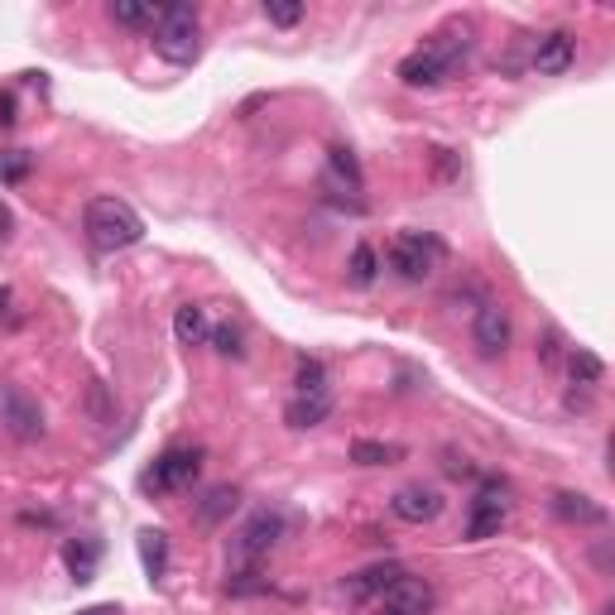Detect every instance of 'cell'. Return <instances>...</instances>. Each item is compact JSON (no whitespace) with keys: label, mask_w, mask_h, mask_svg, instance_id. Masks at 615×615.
Returning <instances> with one entry per match:
<instances>
[{"label":"cell","mask_w":615,"mask_h":615,"mask_svg":"<svg viewBox=\"0 0 615 615\" xmlns=\"http://www.w3.org/2000/svg\"><path fill=\"white\" fill-rule=\"evenodd\" d=\"M466 54H471V34L466 30H442L399 63V83L414 87V91L418 87H442L466 63Z\"/></svg>","instance_id":"cell-1"},{"label":"cell","mask_w":615,"mask_h":615,"mask_svg":"<svg viewBox=\"0 0 615 615\" xmlns=\"http://www.w3.org/2000/svg\"><path fill=\"white\" fill-rule=\"evenodd\" d=\"M83 231H87V241L107 255L130 251V245L145 241V221H140L135 207L121 198H91L83 212Z\"/></svg>","instance_id":"cell-2"},{"label":"cell","mask_w":615,"mask_h":615,"mask_svg":"<svg viewBox=\"0 0 615 615\" xmlns=\"http://www.w3.org/2000/svg\"><path fill=\"white\" fill-rule=\"evenodd\" d=\"M154 54L174 68H188L193 58L202 54V24L193 6H164L160 20H154Z\"/></svg>","instance_id":"cell-3"},{"label":"cell","mask_w":615,"mask_h":615,"mask_svg":"<svg viewBox=\"0 0 615 615\" xmlns=\"http://www.w3.org/2000/svg\"><path fill=\"white\" fill-rule=\"evenodd\" d=\"M438 260H442V241L428 231H399L389 241V270L409 284H424L438 270Z\"/></svg>","instance_id":"cell-4"},{"label":"cell","mask_w":615,"mask_h":615,"mask_svg":"<svg viewBox=\"0 0 615 615\" xmlns=\"http://www.w3.org/2000/svg\"><path fill=\"white\" fill-rule=\"evenodd\" d=\"M279 534H284V519L270 515V509H260V515L245 519V529L231 539V562H235V572L255 568V562L265 558L274 543H279Z\"/></svg>","instance_id":"cell-5"},{"label":"cell","mask_w":615,"mask_h":615,"mask_svg":"<svg viewBox=\"0 0 615 615\" xmlns=\"http://www.w3.org/2000/svg\"><path fill=\"white\" fill-rule=\"evenodd\" d=\"M0 424H6V433L20 442L44 438V409H39V399L24 395L20 385H0Z\"/></svg>","instance_id":"cell-6"},{"label":"cell","mask_w":615,"mask_h":615,"mask_svg":"<svg viewBox=\"0 0 615 615\" xmlns=\"http://www.w3.org/2000/svg\"><path fill=\"white\" fill-rule=\"evenodd\" d=\"M198 471H202V448H168L160 462L150 466L145 481L154 491H183L198 481Z\"/></svg>","instance_id":"cell-7"},{"label":"cell","mask_w":615,"mask_h":615,"mask_svg":"<svg viewBox=\"0 0 615 615\" xmlns=\"http://www.w3.org/2000/svg\"><path fill=\"white\" fill-rule=\"evenodd\" d=\"M381 611H389V615H428L433 611V586H428L424 578L399 572V578L381 592Z\"/></svg>","instance_id":"cell-8"},{"label":"cell","mask_w":615,"mask_h":615,"mask_svg":"<svg viewBox=\"0 0 615 615\" xmlns=\"http://www.w3.org/2000/svg\"><path fill=\"white\" fill-rule=\"evenodd\" d=\"M471 342H476L481 356H505V347H509V312L501 304H481L476 322H471Z\"/></svg>","instance_id":"cell-9"},{"label":"cell","mask_w":615,"mask_h":615,"mask_svg":"<svg viewBox=\"0 0 615 615\" xmlns=\"http://www.w3.org/2000/svg\"><path fill=\"white\" fill-rule=\"evenodd\" d=\"M389 509H395L404 525H433V519L442 515V495L433 486H399Z\"/></svg>","instance_id":"cell-10"},{"label":"cell","mask_w":615,"mask_h":615,"mask_svg":"<svg viewBox=\"0 0 615 615\" xmlns=\"http://www.w3.org/2000/svg\"><path fill=\"white\" fill-rule=\"evenodd\" d=\"M505 525V491L501 486H481V495L471 501L466 515V539H491Z\"/></svg>","instance_id":"cell-11"},{"label":"cell","mask_w":615,"mask_h":615,"mask_svg":"<svg viewBox=\"0 0 615 615\" xmlns=\"http://www.w3.org/2000/svg\"><path fill=\"white\" fill-rule=\"evenodd\" d=\"M572 63H578V39L562 34V30L543 34L539 48H534V73H543V77H562Z\"/></svg>","instance_id":"cell-12"},{"label":"cell","mask_w":615,"mask_h":615,"mask_svg":"<svg viewBox=\"0 0 615 615\" xmlns=\"http://www.w3.org/2000/svg\"><path fill=\"white\" fill-rule=\"evenodd\" d=\"M327 414H332V395H327V389H308V395H298L289 409H284V424L289 428H318Z\"/></svg>","instance_id":"cell-13"},{"label":"cell","mask_w":615,"mask_h":615,"mask_svg":"<svg viewBox=\"0 0 615 615\" xmlns=\"http://www.w3.org/2000/svg\"><path fill=\"white\" fill-rule=\"evenodd\" d=\"M553 515L568 519V525H606V509L592 505L586 495H572V491H558L553 495Z\"/></svg>","instance_id":"cell-14"},{"label":"cell","mask_w":615,"mask_h":615,"mask_svg":"<svg viewBox=\"0 0 615 615\" xmlns=\"http://www.w3.org/2000/svg\"><path fill=\"white\" fill-rule=\"evenodd\" d=\"M97 558H101V543H91V539H68L63 543V562H68V572L77 582L97 578Z\"/></svg>","instance_id":"cell-15"},{"label":"cell","mask_w":615,"mask_h":615,"mask_svg":"<svg viewBox=\"0 0 615 615\" xmlns=\"http://www.w3.org/2000/svg\"><path fill=\"white\" fill-rule=\"evenodd\" d=\"M207 312L198 308V304H183L178 312H174V337H178V347H202L207 342Z\"/></svg>","instance_id":"cell-16"},{"label":"cell","mask_w":615,"mask_h":615,"mask_svg":"<svg viewBox=\"0 0 615 615\" xmlns=\"http://www.w3.org/2000/svg\"><path fill=\"white\" fill-rule=\"evenodd\" d=\"M399 572H404L399 562H385V568H365L361 578H351V582H347V596H351V601H365V596H381L385 586H389V582L399 578Z\"/></svg>","instance_id":"cell-17"},{"label":"cell","mask_w":615,"mask_h":615,"mask_svg":"<svg viewBox=\"0 0 615 615\" xmlns=\"http://www.w3.org/2000/svg\"><path fill=\"white\" fill-rule=\"evenodd\" d=\"M568 375H572V385H601L606 381V361L586 347H572L568 351Z\"/></svg>","instance_id":"cell-18"},{"label":"cell","mask_w":615,"mask_h":615,"mask_svg":"<svg viewBox=\"0 0 615 615\" xmlns=\"http://www.w3.org/2000/svg\"><path fill=\"white\" fill-rule=\"evenodd\" d=\"M140 558H145L150 578H164L168 572V534L164 529H140Z\"/></svg>","instance_id":"cell-19"},{"label":"cell","mask_w":615,"mask_h":615,"mask_svg":"<svg viewBox=\"0 0 615 615\" xmlns=\"http://www.w3.org/2000/svg\"><path fill=\"white\" fill-rule=\"evenodd\" d=\"M235 505H241V491H235V486H212V491H207V501L198 505V519H202V525H221Z\"/></svg>","instance_id":"cell-20"},{"label":"cell","mask_w":615,"mask_h":615,"mask_svg":"<svg viewBox=\"0 0 615 615\" xmlns=\"http://www.w3.org/2000/svg\"><path fill=\"white\" fill-rule=\"evenodd\" d=\"M399 448H389V442H371V438H361V442H351V462L356 466H389V462H399Z\"/></svg>","instance_id":"cell-21"},{"label":"cell","mask_w":615,"mask_h":615,"mask_svg":"<svg viewBox=\"0 0 615 615\" xmlns=\"http://www.w3.org/2000/svg\"><path fill=\"white\" fill-rule=\"evenodd\" d=\"M111 20L125 24V30H145V24L160 20L154 6H135V0H111Z\"/></svg>","instance_id":"cell-22"},{"label":"cell","mask_w":615,"mask_h":615,"mask_svg":"<svg viewBox=\"0 0 615 615\" xmlns=\"http://www.w3.org/2000/svg\"><path fill=\"white\" fill-rule=\"evenodd\" d=\"M375 270H381L375 251H371V245H356V251H351V284H356V289H371V284H375Z\"/></svg>","instance_id":"cell-23"},{"label":"cell","mask_w":615,"mask_h":615,"mask_svg":"<svg viewBox=\"0 0 615 615\" xmlns=\"http://www.w3.org/2000/svg\"><path fill=\"white\" fill-rule=\"evenodd\" d=\"M327 168H332L342 183H351V193L361 188V164H356V154H351V150H342V145L327 150Z\"/></svg>","instance_id":"cell-24"},{"label":"cell","mask_w":615,"mask_h":615,"mask_svg":"<svg viewBox=\"0 0 615 615\" xmlns=\"http://www.w3.org/2000/svg\"><path fill=\"white\" fill-rule=\"evenodd\" d=\"M265 20L279 24V30H294V24L304 20V6H298V0H265Z\"/></svg>","instance_id":"cell-25"},{"label":"cell","mask_w":615,"mask_h":615,"mask_svg":"<svg viewBox=\"0 0 615 615\" xmlns=\"http://www.w3.org/2000/svg\"><path fill=\"white\" fill-rule=\"evenodd\" d=\"M24 174H30V154H24V150H6V154H0V183H20Z\"/></svg>","instance_id":"cell-26"},{"label":"cell","mask_w":615,"mask_h":615,"mask_svg":"<svg viewBox=\"0 0 615 615\" xmlns=\"http://www.w3.org/2000/svg\"><path fill=\"white\" fill-rule=\"evenodd\" d=\"M207 337H212V347L221 351V356H241V332H235L231 322H227V327H212Z\"/></svg>","instance_id":"cell-27"},{"label":"cell","mask_w":615,"mask_h":615,"mask_svg":"<svg viewBox=\"0 0 615 615\" xmlns=\"http://www.w3.org/2000/svg\"><path fill=\"white\" fill-rule=\"evenodd\" d=\"M308 389H327L322 385V361H298V395H308Z\"/></svg>","instance_id":"cell-28"},{"label":"cell","mask_w":615,"mask_h":615,"mask_svg":"<svg viewBox=\"0 0 615 615\" xmlns=\"http://www.w3.org/2000/svg\"><path fill=\"white\" fill-rule=\"evenodd\" d=\"M539 356H543V365H562V337L548 327L543 332V347H539Z\"/></svg>","instance_id":"cell-29"},{"label":"cell","mask_w":615,"mask_h":615,"mask_svg":"<svg viewBox=\"0 0 615 615\" xmlns=\"http://www.w3.org/2000/svg\"><path fill=\"white\" fill-rule=\"evenodd\" d=\"M77 615H121V606H116V601H101V606H87V611H77Z\"/></svg>","instance_id":"cell-30"},{"label":"cell","mask_w":615,"mask_h":615,"mask_svg":"<svg viewBox=\"0 0 615 615\" xmlns=\"http://www.w3.org/2000/svg\"><path fill=\"white\" fill-rule=\"evenodd\" d=\"M0 125H15V101L0 97Z\"/></svg>","instance_id":"cell-31"},{"label":"cell","mask_w":615,"mask_h":615,"mask_svg":"<svg viewBox=\"0 0 615 615\" xmlns=\"http://www.w3.org/2000/svg\"><path fill=\"white\" fill-rule=\"evenodd\" d=\"M10 227H15V217H10V207L0 202V241H6V235H10Z\"/></svg>","instance_id":"cell-32"},{"label":"cell","mask_w":615,"mask_h":615,"mask_svg":"<svg viewBox=\"0 0 615 615\" xmlns=\"http://www.w3.org/2000/svg\"><path fill=\"white\" fill-rule=\"evenodd\" d=\"M6 304H10V289H0V312H6Z\"/></svg>","instance_id":"cell-33"},{"label":"cell","mask_w":615,"mask_h":615,"mask_svg":"<svg viewBox=\"0 0 615 615\" xmlns=\"http://www.w3.org/2000/svg\"><path fill=\"white\" fill-rule=\"evenodd\" d=\"M381 615H389V611H381Z\"/></svg>","instance_id":"cell-34"}]
</instances>
